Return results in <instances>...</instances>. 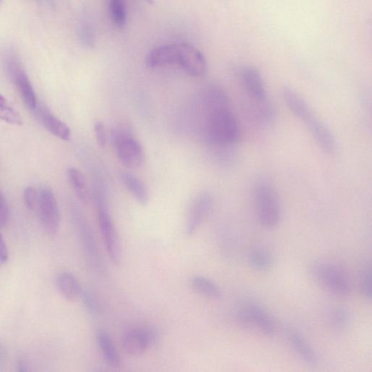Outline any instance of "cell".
<instances>
[{"label": "cell", "instance_id": "cell-37", "mask_svg": "<svg viewBox=\"0 0 372 372\" xmlns=\"http://www.w3.org/2000/svg\"><path fill=\"white\" fill-rule=\"evenodd\" d=\"M146 1H147V2L149 3H153V0H146Z\"/></svg>", "mask_w": 372, "mask_h": 372}, {"label": "cell", "instance_id": "cell-27", "mask_svg": "<svg viewBox=\"0 0 372 372\" xmlns=\"http://www.w3.org/2000/svg\"><path fill=\"white\" fill-rule=\"evenodd\" d=\"M350 321V314L347 309L337 308L332 310L329 315V322L332 327L342 329L347 327Z\"/></svg>", "mask_w": 372, "mask_h": 372}, {"label": "cell", "instance_id": "cell-30", "mask_svg": "<svg viewBox=\"0 0 372 372\" xmlns=\"http://www.w3.org/2000/svg\"><path fill=\"white\" fill-rule=\"evenodd\" d=\"M79 36L84 45L88 48L95 45L94 34L88 24L84 23L79 26Z\"/></svg>", "mask_w": 372, "mask_h": 372}, {"label": "cell", "instance_id": "cell-31", "mask_svg": "<svg viewBox=\"0 0 372 372\" xmlns=\"http://www.w3.org/2000/svg\"><path fill=\"white\" fill-rule=\"evenodd\" d=\"M25 206L30 210H33L37 206V192L32 186L25 188L23 192Z\"/></svg>", "mask_w": 372, "mask_h": 372}, {"label": "cell", "instance_id": "cell-5", "mask_svg": "<svg viewBox=\"0 0 372 372\" xmlns=\"http://www.w3.org/2000/svg\"><path fill=\"white\" fill-rule=\"evenodd\" d=\"M311 273L316 281L324 289L339 297H347L352 290L347 273L338 265L326 261L313 264Z\"/></svg>", "mask_w": 372, "mask_h": 372}, {"label": "cell", "instance_id": "cell-29", "mask_svg": "<svg viewBox=\"0 0 372 372\" xmlns=\"http://www.w3.org/2000/svg\"><path fill=\"white\" fill-rule=\"evenodd\" d=\"M361 289L362 294L368 300L371 299V265H366L361 275Z\"/></svg>", "mask_w": 372, "mask_h": 372}, {"label": "cell", "instance_id": "cell-17", "mask_svg": "<svg viewBox=\"0 0 372 372\" xmlns=\"http://www.w3.org/2000/svg\"><path fill=\"white\" fill-rule=\"evenodd\" d=\"M288 338L292 347L304 362L311 366H315L317 364L318 360L315 351L298 331L289 329L288 330Z\"/></svg>", "mask_w": 372, "mask_h": 372}, {"label": "cell", "instance_id": "cell-13", "mask_svg": "<svg viewBox=\"0 0 372 372\" xmlns=\"http://www.w3.org/2000/svg\"><path fill=\"white\" fill-rule=\"evenodd\" d=\"M177 65L186 73L195 77L204 76L207 70L203 53L188 43L178 44Z\"/></svg>", "mask_w": 372, "mask_h": 372}, {"label": "cell", "instance_id": "cell-2", "mask_svg": "<svg viewBox=\"0 0 372 372\" xmlns=\"http://www.w3.org/2000/svg\"><path fill=\"white\" fill-rule=\"evenodd\" d=\"M102 183L99 180L94 183L99 229L110 260L115 265H119L122 261V247L106 203L105 188Z\"/></svg>", "mask_w": 372, "mask_h": 372}, {"label": "cell", "instance_id": "cell-16", "mask_svg": "<svg viewBox=\"0 0 372 372\" xmlns=\"http://www.w3.org/2000/svg\"><path fill=\"white\" fill-rule=\"evenodd\" d=\"M178 44L167 45L152 50L145 58L147 68L154 69L162 66L177 65Z\"/></svg>", "mask_w": 372, "mask_h": 372}, {"label": "cell", "instance_id": "cell-3", "mask_svg": "<svg viewBox=\"0 0 372 372\" xmlns=\"http://www.w3.org/2000/svg\"><path fill=\"white\" fill-rule=\"evenodd\" d=\"M242 81L259 121L265 125L271 124L274 110L260 72L254 66H246L242 71Z\"/></svg>", "mask_w": 372, "mask_h": 372}, {"label": "cell", "instance_id": "cell-33", "mask_svg": "<svg viewBox=\"0 0 372 372\" xmlns=\"http://www.w3.org/2000/svg\"><path fill=\"white\" fill-rule=\"evenodd\" d=\"M8 219L9 208L1 191H0V227H5Z\"/></svg>", "mask_w": 372, "mask_h": 372}, {"label": "cell", "instance_id": "cell-18", "mask_svg": "<svg viewBox=\"0 0 372 372\" xmlns=\"http://www.w3.org/2000/svg\"><path fill=\"white\" fill-rule=\"evenodd\" d=\"M56 285L61 296L68 300H74L81 297L83 290L77 278L69 272L59 275Z\"/></svg>", "mask_w": 372, "mask_h": 372}, {"label": "cell", "instance_id": "cell-7", "mask_svg": "<svg viewBox=\"0 0 372 372\" xmlns=\"http://www.w3.org/2000/svg\"><path fill=\"white\" fill-rule=\"evenodd\" d=\"M112 142L119 161L130 169H138L145 162L141 144L126 128L117 127L112 134Z\"/></svg>", "mask_w": 372, "mask_h": 372}, {"label": "cell", "instance_id": "cell-14", "mask_svg": "<svg viewBox=\"0 0 372 372\" xmlns=\"http://www.w3.org/2000/svg\"><path fill=\"white\" fill-rule=\"evenodd\" d=\"M303 123L309 129L312 136L320 147L329 154L337 150V142L327 127L313 113L305 118Z\"/></svg>", "mask_w": 372, "mask_h": 372}, {"label": "cell", "instance_id": "cell-32", "mask_svg": "<svg viewBox=\"0 0 372 372\" xmlns=\"http://www.w3.org/2000/svg\"><path fill=\"white\" fill-rule=\"evenodd\" d=\"M94 130L98 144L101 147H105L106 143H107V135H106V130L104 124L102 122H97L94 125Z\"/></svg>", "mask_w": 372, "mask_h": 372}, {"label": "cell", "instance_id": "cell-35", "mask_svg": "<svg viewBox=\"0 0 372 372\" xmlns=\"http://www.w3.org/2000/svg\"><path fill=\"white\" fill-rule=\"evenodd\" d=\"M17 368L19 371H28V364L25 360H21L18 363Z\"/></svg>", "mask_w": 372, "mask_h": 372}, {"label": "cell", "instance_id": "cell-25", "mask_svg": "<svg viewBox=\"0 0 372 372\" xmlns=\"http://www.w3.org/2000/svg\"><path fill=\"white\" fill-rule=\"evenodd\" d=\"M111 19L118 28H123L127 23L125 0H108Z\"/></svg>", "mask_w": 372, "mask_h": 372}, {"label": "cell", "instance_id": "cell-22", "mask_svg": "<svg viewBox=\"0 0 372 372\" xmlns=\"http://www.w3.org/2000/svg\"><path fill=\"white\" fill-rule=\"evenodd\" d=\"M191 286L198 294L205 298L218 300L222 297V292L219 287L205 276L193 277L191 280Z\"/></svg>", "mask_w": 372, "mask_h": 372}, {"label": "cell", "instance_id": "cell-28", "mask_svg": "<svg viewBox=\"0 0 372 372\" xmlns=\"http://www.w3.org/2000/svg\"><path fill=\"white\" fill-rule=\"evenodd\" d=\"M81 297L85 307L91 315L98 316L101 313V304L96 296L89 290H83Z\"/></svg>", "mask_w": 372, "mask_h": 372}, {"label": "cell", "instance_id": "cell-21", "mask_svg": "<svg viewBox=\"0 0 372 372\" xmlns=\"http://www.w3.org/2000/svg\"><path fill=\"white\" fill-rule=\"evenodd\" d=\"M99 347L106 363L113 367L121 366L122 360L119 356L115 345L105 331L101 329L99 331L97 335Z\"/></svg>", "mask_w": 372, "mask_h": 372}, {"label": "cell", "instance_id": "cell-15", "mask_svg": "<svg viewBox=\"0 0 372 372\" xmlns=\"http://www.w3.org/2000/svg\"><path fill=\"white\" fill-rule=\"evenodd\" d=\"M34 112H35L38 121L52 135L64 141H68L71 139V129L45 106L37 105Z\"/></svg>", "mask_w": 372, "mask_h": 372}, {"label": "cell", "instance_id": "cell-23", "mask_svg": "<svg viewBox=\"0 0 372 372\" xmlns=\"http://www.w3.org/2000/svg\"><path fill=\"white\" fill-rule=\"evenodd\" d=\"M248 262L251 269L264 272L271 268L273 257L267 249L258 247L250 251L248 255Z\"/></svg>", "mask_w": 372, "mask_h": 372}, {"label": "cell", "instance_id": "cell-20", "mask_svg": "<svg viewBox=\"0 0 372 372\" xmlns=\"http://www.w3.org/2000/svg\"><path fill=\"white\" fill-rule=\"evenodd\" d=\"M283 98L288 109L301 121L312 112L307 102L294 90L286 87L283 91Z\"/></svg>", "mask_w": 372, "mask_h": 372}, {"label": "cell", "instance_id": "cell-36", "mask_svg": "<svg viewBox=\"0 0 372 372\" xmlns=\"http://www.w3.org/2000/svg\"><path fill=\"white\" fill-rule=\"evenodd\" d=\"M3 2V0H0V10H1Z\"/></svg>", "mask_w": 372, "mask_h": 372}, {"label": "cell", "instance_id": "cell-11", "mask_svg": "<svg viewBox=\"0 0 372 372\" xmlns=\"http://www.w3.org/2000/svg\"><path fill=\"white\" fill-rule=\"evenodd\" d=\"M237 320L242 325L258 330L265 335L272 336L276 331L273 318L260 305L250 303L237 313Z\"/></svg>", "mask_w": 372, "mask_h": 372}, {"label": "cell", "instance_id": "cell-8", "mask_svg": "<svg viewBox=\"0 0 372 372\" xmlns=\"http://www.w3.org/2000/svg\"><path fill=\"white\" fill-rule=\"evenodd\" d=\"M74 225L90 267L97 272H103L104 263L96 236L81 211H77L74 216Z\"/></svg>", "mask_w": 372, "mask_h": 372}, {"label": "cell", "instance_id": "cell-9", "mask_svg": "<svg viewBox=\"0 0 372 372\" xmlns=\"http://www.w3.org/2000/svg\"><path fill=\"white\" fill-rule=\"evenodd\" d=\"M37 207L45 233L51 236L56 235L60 228V210L54 193L48 186H43L37 192Z\"/></svg>", "mask_w": 372, "mask_h": 372}, {"label": "cell", "instance_id": "cell-26", "mask_svg": "<svg viewBox=\"0 0 372 372\" xmlns=\"http://www.w3.org/2000/svg\"><path fill=\"white\" fill-rule=\"evenodd\" d=\"M0 121L10 125H22V119L19 113L12 107L1 95H0Z\"/></svg>", "mask_w": 372, "mask_h": 372}, {"label": "cell", "instance_id": "cell-1", "mask_svg": "<svg viewBox=\"0 0 372 372\" xmlns=\"http://www.w3.org/2000/svg\"><path fill=\"white\" fill-rule=\"evenodd\" d=\"M205 121L203 134L212 148L227 154L241 141L242 131L224 89L211 85L202 96Z\"/></svg>", "mask_w": 372, "mask_h": 372}, {"label": "cell", "instance_id": "cell-12", "mask_svg": "<svg viewBox=\"0 0 372 372\" xmlns=\"http://www.w3.org/2000/svg\"><path fill=\"white\" fill-rule=\"evenodd\" d=\"M212 205L214 198L207 192L199 193L194 197L186 218V234L192 236L201 228L210 214Z\"/></svg>", "mask_w": 372, "mask_h": 372}, {"label": "cell", "instance_id": "cell-10", "mask_svg": "<svg viewBox=\"0 0 372 372\" xmlns=\"http://www.w3.org/2000/svg\"><path fill=\"white\" fill-rule=\"evenodd\" d=\"M158 340L156 331L149 327H138L128 329L122 338V347L130 356L137 357L154 347Z\"/></svg>", "mask_w": 372, "mask_h": 372}, {"label": "cell", "instance_id": "cell-34", "mask_svg": "<svg viewBox=\"0 0 372 372\" xmlns=\"http://www.w3.org/2000/svg\"><path fill=\"white\" fill-rule=\"evenodd\" d=\"M9 259V251L4 240V238L0 233V264H5Z\"/></svg>", "mask_w": 372, "mask_h": 372}, {"label": "cell", "instance_id": "cell-19", "mask_svg": "<svg viewBox=\"0 0 372 372\" xmlns=\"http://www.w3.org/2000/svg\"><path fill=\"white\" fill-rule=\"evenodd\" d=\"M121 179L126 189L141 205H146L149 201V194L145 184L134 174L128 172L121 174Z\"/></svg>", "mask_w": 372, "mask_h": 372}, {"label": "cell", "instance_id": "cell-24", "mask_svg": "<svg viewBox=\"0 0 372 372\" xmlns=\"http://www.w3.org/2000/svg\"><path fill=\"white\" fill-rule=\"evenodd\" d=\"M68 177L72 188L77 196L85 203L88 201V192L87 183L83 172L74 167L68 170Z\"/></svg>", "mask_w": 372, "mask_h": 372}, {"label": "cell", "instance_id": "cell-4", "mask_svg": "<svg viewBox=\"0 0 372 372\" xmlns=\"http://www.w3.org/2000/svg\"><path fill=\"white\" fill-rule=\"evenodd\" d=\"M256 201L258 219L265 229H276L281 220V205L273 185L267 180L258 183Z\"/></svg>", "mask_w": 372, "mask_h": 372}, {"label": "cell", "instance_id": "cell-6", "mask_svg": "<svg viewBox=\"0 0 372 372\" xmlns=\"http://www.w3.org/2000/svg\"><path fill=\"white\" fill-rule=\"evenodd\" d=\"M3 62L8 76L17 86L26 107L34 111L38 105L37 96L17 53L12 49H8L4 52Z\"/></svg>", "mask_w": 372, "mask_h": 372}]
</instances>
